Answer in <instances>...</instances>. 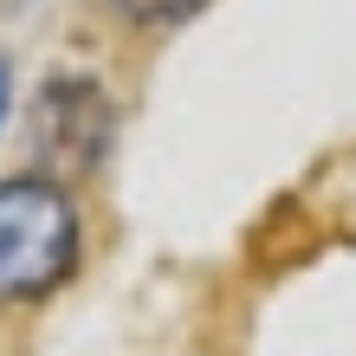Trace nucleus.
Instances as JSON below:
<instances>
[{
  "label": "nucleus",
  "instance_id": "obj_3",
  "mask_svg": "<svg viewBox=\"0 0 356 356\" xmlns=\"http://www.w3.org/2000/svg\"><path fill=\"white\" fill-rule=\"evenodd\" d=\"M0 111H7V72H0Z\"/></svg>",
  "mask_w": 356,
  "mask_h": 356
},
{
  "label": "nucleus",
  "instance_id": "obj_2",
  "mask_svg": "<svg viewBox=\"0 0 356 356\" xmlns=\"http://www.w3.org/2000/svg\"><path fill=\"white\" fill-rule=\"evenodd\" d=\"M201 0H117V13H130V19H181V13H195Z\"/></svg>",
  "mask_w": 356,
  "mask_h": 356
},
{
  "label": "nucleus",
  "instance_id": "obj_1",
  "mask_svg": "<svg viewBox=\"0 0 356 356\" xmlns=\"http://www.w3.org/2000/svg\"><path fill=\"white\" fill-rule=\"evenodd\" d=\"M78 259V214L46 175L0 181V298L52 291Z\"/></svg>",
  "mask_w": 356,
  "mask_h": 356
}]
</instances>
